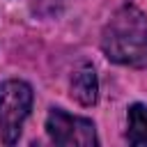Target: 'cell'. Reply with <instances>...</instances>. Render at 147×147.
I'll return each instance as SVG.
<instances>
[{"label":"cell","mask_w":147,"mask_h":147,"mask_svg":"<svg viewBox=\"0 0 147 147\" xmlns=\"http://www.w3.org/2000/svg\"><path fill=\"white\" fill-rule=\"evenodd\" d=\"M103 55L122 67H147V14L136 5H122L101 32Z\"/></svg>","instance_id":"1"},{"label":"cell","mask_w":147,"mask_h":147,"mask_svg":"<svg viewBox=\"0 0 147 147\" xmlns=\"http://www.w3.org/2000/svg\"><path fill=\"white\" fill-rule=\"evenodd\" d=\"M32 87L25 80L9 78L0 83V138L14 145L23 131V122L32 110Z\"/></svg>","instance_id":"2"},{"label":"cell","mask_w":147,"mask_h":147,"mask_svg":"<svg viewBox=\"0 0 147 147\" xmlns=\"http://www.w3.org/2000/svg\"><path fill=\"white\" fill-rule=\"evenodd\" d=\"M46 133L60 147H94L99 145L96 126L87 117L71 115L62 108H51L46 115Z\"/></svg>","instance_id":"3"},{"label":"cell","mask_w":147,"mask_h":147,"mask_svg":"<svg viewBox=\"0 0 147 147\" xmlns=\"http://www.w3.org/2000/svg\"><path fill=\"white\" fill-rule=\"evenodd\" d=\"M69 94L80 106H94L99 101V78L90 62H83L74 69L71 83H69Z\"/></svg>","instance_id":"4"},{"label":"cell","mask_w":147,"mask_h":147,"mask_svg":"<svg viewBox=\"0 0 147 147\" xmlns=\"http://www.w3.org/2000/svg\"><path fill=\"white\" fill-rule=\"evenodd\" d=\"M126 122H129L126 140L136 147H147V106L133 103L126 113Z\"/></svg>","instance_id":"5"},{"label":"cell","mask_w":147,"mask_h":147,"mask_svg":"<svg viewBox=\"0 0 147 147\" xmlns=\"http://www.w3.org/2000/svg\"><path fill=\"white\" fill-rule=\"evenodd\" d=\"M69 0H30V11L39 18H55L64 11Z\"/></svg>","instance_id":"6"}]
</instances>
